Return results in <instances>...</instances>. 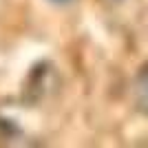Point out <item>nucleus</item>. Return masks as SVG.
Returning <instances> with one entry per match:
<instances>
[{
    "instance_id": "2",
    "label": "nucleus",
    "mask_w": 148,
    "mask_h": 148,
    "mask_svg": "<svg viewBox=\"0 0 148 148\" xmlns=\"http://www.w3.org/2000/svg\"><path fill=\"white\" fill-rule=\"evenodd\" d=\"M53 2H60V5H64V2H71V0H53Z\"/></svg>"
},
{
    "instance_id": "1",
    "label": "nucleus",
    "mask_w": 148,
    "mask_h": 148,
    "mask_svg": "<svg viewBox=\"0 0 148 148\" xmlns=\"http://www.w3.org/2000/svg\"><path fill=\"white\" fill-rule=\"evenodd\" d=\"M137 102L144 111H148V69H144V73L139 75V82H137Z\"/></svg>"
}]
</instances>
